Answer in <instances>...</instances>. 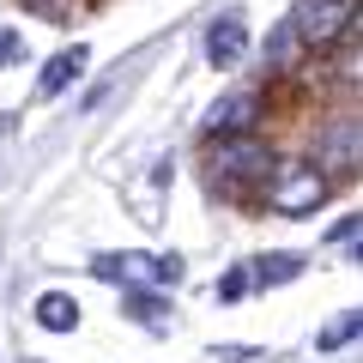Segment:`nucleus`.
<instances>
[{
    "label": "nucleus",
    "mask_w": 363,
    "mask_h": 363,
    "mask_svg": "<svg viewBox=\"0 0 363 363\" xmlns=\"http://www.w3.org/2000/svg\"><path fill=\"white\" fill-rule=\"evenodd\" d=\"M248 55V25L236 13H224V18H212V30H206V61L212 67H236Z\"/></svg>",
    "instance_id": "0eeeda50"
},
{
    "label": "nucleus",
    "mask_w": 363,
    "mask_h": 363,
    "mask_svg": "<svg viewBox=\"0 0 363 363\" xmlns=\"http://www.w3.org/2000/svg\"><path fill=\"white\" fill-rule=\"evenodd\" d=\"M128 309L140 315V321H164V303L157 297H128Z\"/></svg>",
    "instance_id": "4468645a"
},
{
    "label": "nucleus",
    "mask_w": 363,
    "mask_h": 363,
    "mask_svg": "<svg viewBox=\"0 0 363 363\" xmlns=\"http://www.w3.org/2000/svg\"><path fill=\"white\" fill-rule=\"evenodd\" d=\"M267 182H272V206L285 212V218H309V212H321L327 206V188H333L315 164H279Z\"/></svg>",
    "instance_id": "f03ea898"
},
{
    "label": "nucleus",
    "mask_w": 363,
    "mask_h": 363,
    "mask_svg": "<svg viewBox=\"0 0 363 363\" xmlns=\"http://www.w3.org/2000/svg\"><path fill=\"white\" fill-rule=\"evenodd\" d=\"M79 73H85V49H61V55H55V61L37 73V91H43V97H61Z\"/></svg>",
    "instance_id": "6e6552de"
},
{
    "label": "nucleus",
    "mask_w": 363,
    "mask_h": 363,
    "mask_svg": "<svg viewBox=\"0 0 363 363\" xmlns=\"http://www.w3.org/2000/svg\"><path fill=\"white\" fill-rule=\"evenodd\" d=\"M248 272H260V285H285V279L303 272V255H267V260H255Z\"/></svg>",
    "instance_id": "9d476101"
},
{
    "label": "nucleus",
    "mask_w": 363,
    "mask_h": 363,
    "mask_svg": "<svg viewBox=\"0 0 363 363\" xmlns=\"http://www.w3.org/2000/svg\"><path fill=\"white\" fill-rule=\"evenodd\" d=\"M91 267L104 272V279H109V272H133V279H157V285L182 279V260H176V255H157V260H152V255H97Z\"/></svg>",
    "instance_id": "39448f33"
},
{
    "label": "nucleus",
    "mask_w": 363,
    "mask_h": 363,
    "mask_svg": "<svg viewBox=\"0 0 363 363\" xmlns=\"http://www.w3.org/2000/svg\"><path fill=\"white\" fill-rule=\"evenodd\" d=\"M357 327H363V321H357V309H345L333 327H321V339H315V345H321V351H345L351 339H357Z\"/></svg>",
    "instance_id": "9b49d317"
},
{
    "label": "nucleus",
    "mask_w": 363,
    "mask_h": 363,
    "mask_svg": "<svg viewBox=\"0 0 363 363\" xmlns=\"http://www.w3.org/2000/svg\"><path fill=\"white\" fill-rule=\"evenodd\" d=\"M37 327H49V333H73V327H79V303L67 297V291L37 297Z\"/></svg>",
    "instance_id": "1a4fd4ad"
},
{
    "label": "nucleus",
    "mask_w": 363,
    "mask_h": 363,
    "mask_svg": "<svg viewBox=\"0 0 363 363\" xmlns=\"http://www.w3.org/2000/svg\"><path fill=\"white\" fill-rule=\"evenodd\" d=\"M285 25L303 49H333V43L357 37V6L351 0H297Z\"/></svg>",
    "instance_id": "f257e3e1"
},
{
    "label": "nucleus",
    "mask_w": 363,
    "mask_h": 363,
    "mask_svg": "<svg viewBox=\"0 0 363 363\" xmlns=\"http://www.w3.org/2000/svg\"><path fill=\"white\" fill-rule=\"evenodd\" d=\"M297 49H303V43L291 37V25H279V30H272V43H267V55H272V61H279V67H285V61H291V55H297Z\"/></svg>",
    "instance_id": "ddd939ff"
},
{
    "label": "nucleus",
    "mask_w": 363,
    "mask_h": 363,
    "mask_svg": "<svg viewBox=\"0 0 363 363\" xmlns=\"http://www.w3.org/2000/svg\"><path fill=\"white\" fill-rule=\"evenodd\" d=\"M357 230H363L357 218H339V230H333V242H339V248H357Z\"/></svg>",
    "instance_id": "2eb2a0df"
},
{
    "label": "nucleus",
    "mask_w": 363,
    "mask_h": 363,
    "mask_svg": "<svg viewBox=\"0 0 363 363\" xmlns=\"http://www.w3.org/2000/svg\"><path fill=\"white\" fill-rule=\"evenodd\" d=\"M206 169L218 182H267L272 169H279V157H272L260 140H248V133H230V140H212Z\"/></svg>",
    "instance_id": "7ed1b4c3"
},
{
    "label": "nucleus",
    "mask_w": 363,
    "mask_h": 363,
    "mask_svg": "<svg viewBox=\"0 0 363 363\" xmlns=\"http://www.w3.org/2000/svg\"><path fill=\"white\" fill-rule=\"evenodd\" d=\"M255 116H260V97H255V91H242V97H218L212 116H206V133H212V140L248 133V128H255Z\"/></svg>",
    "instance_id": "423d86ee"
},
{
    "label": "nucleus",
    "mask_w": 363,
    "mask_h": 363,
    "mask_svg": "<svg viewBox=\"0 0 363 363\" xmlns=\"http://www.w3.org/2000/svg\"><path fill=\"white\" fill-rule=\"evenodd\" d=\"M315 169H321L327 182H333V176H351V169H357V121L321 128V140H315Z\"/></svg>",
    "instance_id": "20e7f679"
},
{
    "label": "nucleus",
    "mask_w": 363,
    "mask_h": 363,
    "mask_svg": "<svg viewBox=\"0 0 363 363\" xmlns=\"http://www.w3.org/2000/svg\"><path fill=\"white\" fill-rule=\"evenodd\" d=\"M248 279H255V272H248V267H230V272H224V279H218V297H224V303L248 297Z\"/></svg>",
    "instance_id": "f8f14e48"
},
{
    "label": "nucleus",
    "mask_w": 363,
    "mask_h": 363,
    "mask_svg": "<svg viewBox=\"0 0 363 363\" xmlns=\"http://www.w3.org/2000/svg\"><path fill=\"white\" fill-rule=\"evenodd\" d=\"M6 61H18V37H13V30H0V67H6Z\"/></svg>",
    "instance_id": "dca6fc26"
}]
</instances>
